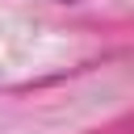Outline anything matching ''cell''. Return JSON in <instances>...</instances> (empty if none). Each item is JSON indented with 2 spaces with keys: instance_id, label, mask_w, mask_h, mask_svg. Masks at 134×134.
Segmentation results:
<instances>
[]
</instances>
